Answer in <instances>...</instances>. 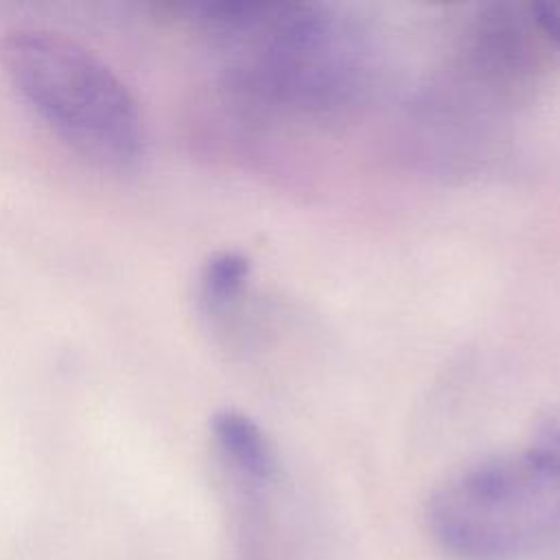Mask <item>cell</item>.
Masks as SVG:
<instances>
[{
    "label": "cell",
    "mask_w": 560,
    "mask_h": 560,
    "mask_svg": "<svg viewBox=\"0 0 560 560\" xmlns=\"http://www.w3.org/2000/svg\"><path fill=\"white\" fill-rule=\"evenodd\" d=\"M0 63L24 101L74 149L107 164H133L144 125L127 83L81 42L37 26L0 37Z\"/></svg>",
    "instance_id": "obj_2"
},
{
    "label": "cell",
    "mask_w": 560,
    "mask_h": 560,
    "mask_svg": "<svg viewBox=\"0 0 560 560\" xmlns=\"http://www.w3.org/2000/svg\"><path fill=\"white\" fill-rule=\"evenodd\" d=\"M249 260L238 252H219L206 260L199 276V293L208 308L219 311L232 304L245 289Z\"/></svg>",
    "instance_id": "obj_4"
},
{
    "label": "cell",
    "mask_w": 560,
    "mask_h": 560,
    "mask_svg": "<svg viewBox=\"0 0 560 560\" xmlns=\"http://www.w3.org/2000/svg\"><path fill=\"white\" fill-rule=\"evenodd\" d=\"M538 28L560 46V2H540L532 7Z\"/></svg>",
    "instance_id": "obj_5"
},
{
    "label": "cell",
    "mask_w": 560,
    "mask_h": 560,
    "mask_svg": "<svg viewBox=\"0 0 560 560\" xmlns=\"http://www.w3.org/2000/svg\"><path fill=\"white\" fill-rule=\"evenodd\" d=\"M429 529L457 560H518L560 534V427L435 490Z\"/></svg>",
    "instance_id": "obj_1"
},
{
    "label": "cell",
    "mask_w": 560,
    "mask_h": 560,
    "mask_svg": "<svg viewBox=\"0 0 560 560\" xmlns=\"http://www.w3.org/2000/svg\"><path fill=\"white\" fill-rule=\"evenodd\" d=\"M212 440L234 479L252 492L269 486L276 472V457L267 435L245 413L221 409L210 422Z\"/></svg>",
    "instance_id": "obj_3"
}]
</instances>
